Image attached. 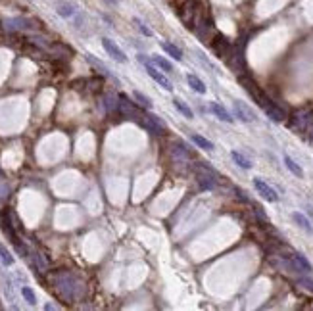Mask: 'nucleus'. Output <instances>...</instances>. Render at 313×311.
<instances>
[{
	"label": "nucleus",
	"mask_w": 313,
	"mask_h": 311,
	"mask_svg": "<svg viewBox=\"0 0 313 311\" xmlns=\"http://www.w3.org/2000/svg\"><path fill=\"white\" fill-rule=\"evenodd\" d=\"M50 284H52L54 292L62 300H65V302H75L85 292V282L79 279L77 275H73L71 271H60V273L52 275L50 277Z\"/></svg>",
	"instance_id": "1"
},
{
	"label": "nucleus",
	"mask_w": 313,
	"mask_h": 311,
	"mask_svg": "<svg viewBox=\"0 0 313 311\" xmlns=\"http://www.w3.org/2000/svg\"><path fill=\"white\" fill-rule=\"evenodd\" d=\"M238 81H240V85L250 93L252 98L257 102V106H261V108H263V112L273 104V100H269V96L263 93V91H261V89H259L252 79H248V77H238Z\"/></svg>",
	"instance_id": "2"
},
{
	"label": "nucleus",
	"mask_w": 313,
	"mask_h": 311,
	"mask_svg": "<svg viewBox=\"0 0 313 311\" xmlns=\"http://www.w3.org/2000/svg\"><path fill=\"white\" fill-rule=\"evenodd\" d=\"M194 175H196V181H198V185H200L202 190H212V188H215L217 175H215L210 167H206V165H196V167H194Z\"/></svg>",
	"instance_id": "3"
},
{
	"label": "nucleus",
	"mask_w": 313,
	"mask_h": 311,
	"mask_svg": "<svg viewBox=\"0 0 313 311\" xmlns=\"http://www.w3.org/2000/svg\"><path fill=\"white\" fill-rule=\"evenodd\" d=\"M138 62L144 65L146 73H148V75H150V77H152V79L156 81L157 85H161V87H163L165 91H173V85H171V81H169V79H167V77H165V75H163V73H161V71L157 69L156 63L148 62V60H146V58H144L142 54L138 56Z\"/></svg>",
	"instance_id": "4"
},
{
	"label": "nucleus",
	"mask_w": 313,
	"mask_h": 311,
	"mask_svg": "<svg viewBox=\"0 0 313 311\" xmlns=\"http://www.w3.org/2000/svg\"><path fill=\"white\" fill-rule=\"evenodd\" d=\"M198 16H200V12H198V6H196L194 0H187V2L181 6V10H179V18L183 19V23L187 25L188 29H194V27H196Z\"/></svg>",
	"instance_id": "5"
},
{
	"label": "nucleus",
	"mask_w": 313,
	"mask_h": 311,
	"mask_svg": "<svg viewBox=\"0 0 313 311\" xmlns=\"http://www.w3.org/2000/svg\"><path fill=\"white\" fill-rule=\"evenodd\" d=\"M117 112H119L123 117H127V119H138V117H140V112H138V108L135 106V102H131V100L127 98L125 94H119Z\"/></svg>",
	"instance_id": "6"
},
{
	"label": "nucleus",
	"mask_w": 313,
	"mask_h": 311,
	"mask_svg": "<svg viewBox=\"0 0 313 311\" xmlns=\"http://www.w3.org/2000/svg\"><path fill=\"white\" fill-rule=\"evenodd\" d=\"M212 48L215 50V54H217L219 58H229V54H231V50H233V46H231L229 39H227L225 35H221V33H217V35L214 37V40H212Z\"/></svg>",
	"instance_id": "7"
},
{
	"label": "nucleus",
	"mask_w": 313,
	"mask_h": 311,
	"mask_svg": "<svg viewBox=\"0 0 313 311\" xmlns=\"http://www.w3.org/2000/svg\"><path fill=\"white\" fill-rule=\"evenodd\" d=\"M288 265H290V269H294L298 273H312V263L302 253H290L288 255Z\"/></svg>",
	"instance_id": "8"
},
{
	"label": "nucleus",
	"mask_w": 313,
	"mask_h": 311,
	"mask_svg": "<svg viewBox=\"0 0 313 311\" xmlns=\"http://www.w3.org/2000/svg\"><path fill=\"white\" fill-rule=\"evenodd\" d=\"M4 29L6 31H27V29H33L31 19H25V18H12V19H4L2 21Z\"/></svg>",
	"instance_id": "9"
},
{
	"label": "nucleus",
	"mask_w": 313,
	"mask_h": 311,
	"mask_svg": "<svg viewBox=\"0 0 313 311\" xmlns=\"http://www.w3.org/2000/svg\"><path fill=\"white\" fill-rule=\"evenodd\" d=\"M254 188L261 194V198H265L267 202H279V194L275 192V188H271L265 181L261 179H254Z\"/></svg>",
	"instance_id": "10"
},
{
	"label": "nucleus",
	"mask_w": 313,
	"mask_h": 311,
	"mask_svg": "<svg viewBox=\"0 0 313 311\" xmlns=\"http://www.w3.org/2000/svg\"><path fill=\"white\" fill-rule=\"evenodd\" d=\"M142 125L150 131V133H154V135H163L165 133V125L159 121V117L154 116V114H144V117H142Z\"/></svg>",
	"instance_id": "11"
},
{
	"label": "nucleus",
	"mask_w": 313,
	"mask_h": 311,
	"mask_svg": "<svg viewBox=\"0 0 313 311\" xmlns=\"http://www.w3.org/2000/svg\"><path fill=\"white\" fill-rule=\"evenodd\" d=\"M102 46L106 48V52L114 58V60H117V62H121V63H125L127 62V56H125V52L114 42V40H110V39H102Z\"/></svg>",
	"instance_id": "12"
},
{
	"label": "nucleus",
	"mask_w": 313,
	"mask_h": 311,
	"mask_svg": "<svg viewBox=\"0 0 313 311\" xmlns=\"http://www.w3.org/2000/svg\"><path fill=\"white\" fill-rule=\"evenodd\" d=\"M233 108H235V116H236L240 121H244V123H252V121H255V114L252 112L244 102H235V104H233Z\"/></svg>",
	"instance_id": "13"
},
{
	"label": "nucleus",
	"mask_w": 313,
	"mask_h": 311,
	"mask_svg": "<svg viewBox=\"0 0 313 311\" xmlns=\"http://www.w3.org/2000/svg\"><path fill=\"white\" fill-rule=\"evenodd\" d=\"M292 123H294V127H298V129H302V131H308L313 125V112H306V110H304V112L294 114Z\"/></svg>",
	"instance_id": "14"
},
{
	"label": "nucleus",
	"mask_w": 313,
	"mask_h": 311,
	"mask_svg": "<svg viewBox=\"0 0 313 311\" xmlns=\"http://www.w3.org/2000/svg\"><path fill=\"white\" fill-rule=\"evenodd\" d=\"M210 112H212L217 119H221V121H227V123H233V121H235V117H233L221 104H217V102H210Z\"/></svg>",
	"instance_id": "15"
},
{
	"label": "nucleus",
	"mask_w": 313,
	"mask_h": 311,
	"mask_svg": "<svg viewBox=\"0 0 313 311\" xmlns=\"http://www.w3.org/2000/svg\"><path fill=\"white\" fill-rule=\"evenodd\" d=\"M292 221H294L300 229H304L306 233L313 234V227H312V223H310V219L306 217V215H302L300 212H294V214H292Z\"/></svg>",
	"instance_id": "16"
},
{
	"label": "nucleus",
	"mask_w": 313,
	"mask_h": 311,
	"mask_svg": "<svg viewBox=\"0 0 313 311\" xmlns=\"http://www.w3.org/2000/svg\"><path fill=\"white\" fill-rule=\"evenodd\" d=\"M265 114H267V116H269L273 121H277V123L284 121V117H286V114L282 112V110L279 108V106H277V104H275V102H273V104H271V106L265 110Z\"/></svg>",
	"instance_id": "17"
},
{
	"label": "nucleus",
	"mask_w": 313,
	"mask_h": 311,
	"mask_svg": "<svg viewBox=\"0 0 313 311\" xmlns=\"http://www.w3.org/2000/svg\"><path fill=\"white\" fill-rule=\"evenodd\" d=\"M159 46H161V48H163V52H167L171 58H175V60H179V62L183 60V52H181L175 44H171V42H167V40H161V44H159Z\"/></svg>",
	"instance_id": "18"
},
{
	"label": "nucleus",
	"mask_w": 313,
	"mask_h": 311,
	"mask_svg": "<svg viewBox=\"0 0 313 311\" xmlns=\"http://www.w3.org/2000/svg\"><path fill=\"white\" fill-rule=\"evenodd\" d=\"M187 81H188V85H190V89H192V91H196L198 94H206V85H204V83H202L194 73H188Z\"/></svg>",
	"instance_id": "19"
},
{
	"label": "nucleus",
	"mask_w": 313,
	"mask_h": 311,
	"mask_svg": "<svg viewBox=\"0 0 313 311\" xmlns=\"http://www.w3.org/2000/svg\"><path fill=\"white\" fill-rule=\"evenodd\" d=\"M190 138H192V142H194L198 148H202V150H210V152L214 150V142H210V140H208V138H204L202 135H192Z\"/></svg>",
	"instance_id": "20"
},
{
	"label": "nucleus",
	"mask_w": 313,
	"mask_h": 311,
	"mask_svg": "<svg viewBox=\"0 0 313 311\" xmlns=\"http://www.w3.org/2000/svg\"><path fill=\"white\" fill-rule=\"evenodd\" d=\"M231 157L235 159V163L238 165V167H242V169H250L252 167V161L248 157H244V156L240 154V152H236V150H233L231 152Z\"/></svg>",
	"instance_id": "21"
},
{
	"label": "nucleus",
	"mask_w": 313,
	"mask_h": 311,
	"mask_svg": "<svg viewBox=\"0 0 313 311\" xmlns=\"http://www.w3.org/2000/svg\"><path fill=\"white\" fill-rule=\"evenodd\" d=\"M117 104H119V96H114V94H106L104 96V108H106V112H114V110H117Z\"/></svg>",
	"instance_id": "22"
},
{
	"label": "nucleus",
	"mask_w": 313,
	"mask_h": 311,
	"mask_svg": "<svg viewBox=\"0 0 313 311\" xmlns=\"http://www.w3.org/2000/svg\"><path fill=\"white\" fill-rule=\"evenodd\" d=\"M173 106H175V108H177V110H179V112H181V114H183V116H185L187 119H192V117H194V114H192V110L188 108V106H187V104H185V102H183V100H179V98H175V100H173Z\"/></svg>",
	"instance_id": "23"
},
{
	"label": "nucleus",
	"mask_w": 313,
	"mask_h": 311,
	"mask_svg": "<svg viewBox=\"0 0 313 311\" xmlns=\"http://www.w3.org/2000/svg\"><path fill=\"white\" fill-rule=\"evenodd\" d=\"M284 163H286V167L296 175V177H304V171H302V167L290 157V156H284Z\"/></svg>",
	"instance_id": "24"
},
{
	"label": "nucleus",
	"mask_w": 313,
	"mask_h": 311,
	"mask_svg": "<svg viewBox=\"0 0 313 311\" xmlns=\"http://www.w3.org/2000/svg\"><path fill=\"white\" fill-rule=\"evenodd\" d=\"M133 98H135V100H137V102H138L142 108H146V110H150V108H152V100H150L148 96H144L142 93L135 91V93H133Z\"/></svg>",
	"instance_id": "25"
},
{
	"label": "nucleus",
	"mask_w": 313,
	"mask_h": 311,
	"mask_svg": "<svg viewBox=\"0 0 313 311\" xmlns=\"http://www.w3.org/2000/svg\"><path fill=\"white\" fill-rule=\"evenodd\" d=\"M152 62L156 63L159 69H165L167 73H169V71H173V65L167 62L165 58H161V56H152Z\"/></svg>",
	"instance_id": "26"
},
{
	"label": "nucleus",
	"mask_w": 313,
	"mask_h": 311,
	"mask_svg": "<svg viewBox=\"0 0 313 311\" xmlns=\"http://www.w3.org/2000/svg\"><path fill=\"white\" fill-rule=\"evenodd\" d=\"M21 296L25 298V302H27V304H31V306H35V304H37V298H35V292H33V290H31V288H29V286H23V288H21Z\"/></svg>",
	"instance_id": "27"
},
{
	"label": "nucleus",
	"mask_w": 313,
	"mask_h": 311,
	"mask_svg": "<svg viewBox=\"0 0 313 311\" xmlns=\"http://www.w3.org/2000/svg\"><path fill=\"white\" fill-rule=\"evenodd\" d=\"M0 259H2V263H4V265H12V263H14V257H12V253L4 248L2 244H0Z\"/></svg>",
	"instance_id": "28"
},
{
	"label": "nucleus",
	"mask_w": 313,
	"mask_h": 311,
	"mask_svg": "<svg viewBox=\"0 0 313 311\" xmlns=\"http://www.w3.org/2000/svg\"><path fill=\"white\" fill-rule=\"evenodd\" d=\"M104 85V81L100 79V77H93V79H87V87L93 91V93H96V91H100V87Z\"/></svg>",
	"instance_id": "29"
},
{
	"label": "nucleus",
	"mask_w": 313,
	"mask_h": 311,
	"mask_svg": "<svg viewBox=\"0 0 313 311\" xmlns=\"http://www.w3.org/2000/svg\"><path fill=\"white\" fill-rule=\"evenodd\" d=\"M298 284H300L304 290H308V292H312L313 294V279H306V277H304V279L298 280Z\"/></svg>",
	"instance_id": "30"
},
{
	"label": "nucleus",
	"mask_w": 313,
	"mask_h": 311,
	"mask_svg": "<svg viewBox=\"0 0 313 311\" xmlns=\"http://www.w3.org/2000/svg\"><path fill=\"white\" fill-rule=\"evenodd\" d=\"M58 12H60V16H63V18H69V16L73 14V6H60Z\"/></svg>",
	"instance_id": "31"
},
{
	"label": "nucleus",
	"mask_w": 313,
	"mask_h": 311,
	"mask_svg": "<svg viewBox=\"0 0 313 311\" xmlns=\"http://www.w3.org/2000/svg\"><path fill=\"white\" fill-rule=\"evenodd\" d=\"M135 23L138 25V29L142 31V35H146V37H152V31H150V29H148L144 23H140V19H135Z\"/></svg>",
	"instance_id": "32"
},
{
	"label": "nucleus",
	"mask_w": 313,
	"mask_h": 311,
	"mask_svg": "<svg viewBox=\"0 0 313 311\" xmlns=\"http://www.w3.org/2000/svg\"><path fill=\"white\" fill-rule=\"evenodd\" d=\"M104 2H106V4H112V6H114V4H117V0H104Z\"/></svg>",
	"instance_id": "33"
}]
</instances>
